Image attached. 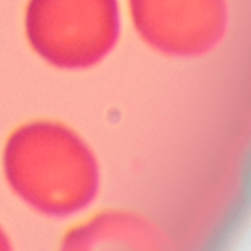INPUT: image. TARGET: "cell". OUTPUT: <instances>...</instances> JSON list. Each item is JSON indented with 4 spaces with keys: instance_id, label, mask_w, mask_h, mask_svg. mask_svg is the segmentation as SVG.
<instances>
[{
    "instance_id": "6da1fadb",
    "label": "cell",
    "mask_w": 251,
    "mask_h": 251,
    "mask_svg": "<svg viewBox=\"0 0 251 251\" xmlns=\"http://www.w3.org/2000/svg\"><path fill=\"white\" fill-rule=\"evenodd\" d=\"M2 173L24 204L51 218L80 212L98 190L90 147L76 131L53 120L22 124L8 135Z\"/></svg>"
},
{
    "instance_id": "7a4b0ae2",
    "label": "cell",
    "mask_w": 251,
    "mask_h": 251,
    "mask_svg": "<svg viewBox=\"0 0 251 251\" xmlns=\"http://www.w3.org/2000/svg\"><path fill=\"white\" fill-rule=\"evenodd\" d=\"M116 0H27L24 31L45 63L78 71L96 65L118 39Z\"/></svg>"
},
{
    "instance_id": "3957f363",
    "label": "cell",
    "mask_w": 251,
    "mask_h": 251,
    "mask_svg": "<svg viewBox=\"0 0 251 251\" xmlns=\"http://www.w3.org/2000/svg\"><path fill=\"white\" fill-rule=\"evenodd\" d=\"M139 35L169 55H200L224 33V0H129Z\"/></svg>"
},
{
    "instance_id": "277c9868",
    "label": "cell",
    "mask_w": 251,
    "mask_h": 251,
    "mask_svg": "<svg viewBox=\"0 0 251 251\" xmlns=\"http://www.w3.org/2000/svg\"><path fill=\"white\" fill-rule=\"evenodd\" d=\"M59 251H171L163 233L131 212H102L65 233Z\"/></svg>"
},
{
    "instance_id": "5b68a950",
    "label": "cell",
    "mask_w": 251,
    "mask_h": 251,
    "mask_svg": "<svg viewBox=\"0 0 251 251\" xmlns=\"http://www.w3.org/2000/svg\"><path fill=\"white\" fill-rule=\"evenodd\" d=\"M0 251H14L12 241H10V237H8V233L4 231L2 226H0Z\"/></svg>"
}]
</instances>
